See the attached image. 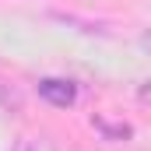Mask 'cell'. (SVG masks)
Segmentation results:
<instances>
[{"mask_svg":"<svg viewBox=\"0 0 151 151\" xmlns=\"http://www.w3.org/2000/svg\"><path fill=\"white\" fill-rule=\"evenodd\" d=\"M39 99H46L56 109H67V106L77 102V88L70 81H63V77H42L39 81Z\"/></svg>","mask_w":151,"mask_h":151,"instance_id":"1","label":"cell"}]
</instances>
